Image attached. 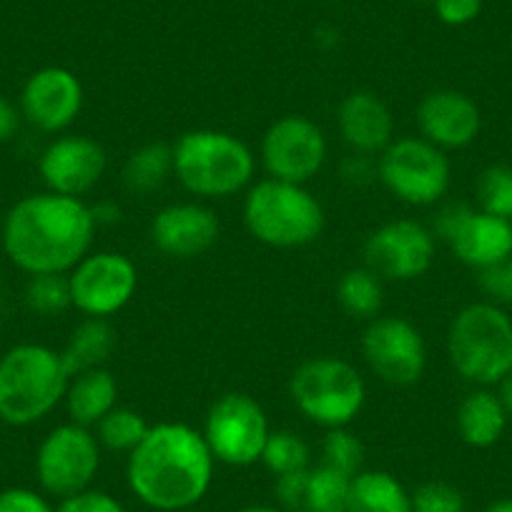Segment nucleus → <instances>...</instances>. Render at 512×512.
Wrapping results in <instances>:
<instances>
[{
    "instance_id": "40",
    "label": "nucleus",
    "mask_w": 512,
    "mask_h": 512,
    "mask_svg": "<svg viewBox=\"0 0 512 512\" xmlns=\"http://www.w3.org/2000/svg\"><path fill=\"white\" fill-rule=\"evenodd\" d=\"M21 116L23 113L8 98L0 96V144L11 141L16 136L18 126H21Z\"/></svg>"
},
{
    "instance_id": "29",
    "label": "nucleus",
    "mask_w": 512,
    "mask_h": 512,
    "mask_svg": "<svg viewBox=\"0 0 512 512\" xmlns=\"http://www.w3.org/2000/svg\"><path fill=\"white\" fill-rule=\"evenodd\" d=\"M262 465L274 477L289 475L312 467V450L294 430H272L262 452Z\"/></svg>"
},
{
    "instance_id": "14",
    "label": "nucleus",
    "mask_w": 512,
    "mask_h": 512,
    "mask_svg": "<svg viewBox=\"0 0 512 512\" xmlns=\"http://www.w3.org/2000/svg\"><path fill=\"white\" fill-rule=\"evenodd\" d=\"M329 146L322 128L307 116L277 118L262 139V164L269 179L307 186L322 171Z\"/></svg>"
},
{
    "instance_id": "3",
    "label": "nucleus",
    "mask_w": 512,
    "mask_h": 512,
    "mask_svg": "<svg viewBox=\"0 0 512 512\" xmlns=\"http://www.w3.org/2000/svg\"><path fill=\"white\" fill-rule=\"evenodd\" d=\"M171 149L174 176L199 199H226L254 184V151L229 131L194 128L186 131Z\"/></svg>"
},
{
    "instance_id": "39",
    "label": "nucleus",
    "mask_w": 512,
    "mask_h": 512,
    "mask_svg": "<svg viewBox=\"0 0 512 512\" xmlns=\"http://www.w3.org/2000/svg\"><path fill=\"white\" fill-rule=\"evenodd\" d=\"M342 176L352 186H367L377 179V161L367 154H352L344 159Z\"/></svg>"
},
{
    "instance_id": "20",
    "label": "nucleus",
    "mask_w": 512,
    "mask_h": 512,
    "mask_svg": "<svg viewBox=\"0 0 512 512\" xmlns=\"http://www.w3.org/2000/svg\"><path fill=\"white\" fill-rule=\"evenodd\" d=\"M337 128L354 154H382L395 141V118L372 91H354L339 103Z\"/></svg>"
},
{
    "instance_id": "43",
    "label": "nucleus",
    "mask_w": 512,
    "mask_h": 512,
    "mask_svg": "<svg viewBox=\"0 0 512 512\" xmlns=\"http://www.w3.org/2000/svg\"><path fill=\"white\" fill-rule=\"evenodd\" d=\"M485 512H512V497H502V500H495Z\"/></svg>"
},
{
    "instance_id": "41",
    "label": "nucleus",
    "mask_w": 512,
    "mask_h": 512,
    "mask_svg": "<svg viewBox=\"0 0 512 512\" xmlns=\"http://www.w3.org/2000/svg\"><path fill=\"white\" fill-rule=\"evenodd\" d=\"M91 214L96 226H111L121 219V209L113 201H98L96 206H91Z\"/></svg>"
},
{
    "instance_id": "12",
    "label": "nucleus",
    "mask_w": 512,
    "mask_h": 512,
    "mask_svg": "<svg viewBox=\"0 0 512 512\" xmlns=\"http://www.w3.org/2000/svg\"><path fill=\"white\" fill-rule=\"evenodd\" d=\"M71 302L86 317L108 319L139 289V269L121 251H91L68 272Z\"/></svg>"
},
{
    "instance_id": "24",
    "label": "nucleus",
    "mask_w": 512,
    "mask_h": 512,
    "mask_svg": "<svg viewBox=\"0 0 512 512\" xmlns=\"http://www.w3.org/2000/svg\"><path fill=\"white\" fill-rule=\"evenodd\" d=\"M113 347H116V332L108 324V319L86 317V322L73 329L61 357L68 374L73 377V374H81L86 369L103 367V362L111 357Z\"/></svg>"
},
{
    "instance_id": "16",
    "label": "nucleus",
    "mask_w": 512,
    "mask_h": 512,
    "mask_svg": "<svg viewBox=\"0 0 512 512\" xmlns=\"http://www.w3.org/2000/svg\"><path fill=\"white\" fill-rule=\"evenodd\" d=\"M83 108V86L73 71L46 66L33 73L21 93V113L43 134L66 131Z\"/></svg>"
},
{
    "instance_id": "4",
    "label": "nucleus",
    "mask_w": 512,
    "mask_h": 512,
    "mask_svg": "<svg viewBox=\"0 0 512 512\" xmlns=\"http://www.w3.org/2000/svg\"><path fill=\"white\" fill-rule=\"evenodd\" d=\"M71 382L61 352L43 344H18L0 357V420L28 427L51 415Z\"/></svg>"
},
{
    "instance_id": "23",
    "label": "nucleus",
    "mask_w": 512,
    "mask_h": 512,
    "mask_svg": "<svg viewBox=\"0 0 512 512\" xmlns=\"http://www.w3.org/2000/svg\"><path fill=\"white\" fill-rule=\"evenodd\" d=\"M344 512H412V495L392 472L362 470L349 482Z\"/></svg>"
},
{
    "instance_id": "27",
    "label": "nucleus",
    "mask_w": 512,
    "mask_h": 512,
    "mask_svg": "<svg viewBox=\"0 0 512 512\" xmlns=\"http://www.w3.org/2000/svg\"><path fill=\"white\" fill-rule=\"evenodd\" d=\"M149 422L144 415L131 407H113L106 417L96 425V440L108 452H131L149 432Z\"/></svg>"
},
{
    "instance_id": "10",
    "label": "nucleus",
    "mask_w": 512,
    "mask_h": 512,
    "mask_svg": "<svg viewBox=\"0 0 512 512\" xmlns=\"http://www.w3.org/2000/svg\"><path fill=\"white\" fill-rule=\"evenodd\" d=\"M101 467V445L88 427L66 422L53 427L36 455V475L48 495L71 497L93 485Z\"/></svg>"
},
{
    "instance_id": "37",
    "label": "nucleus",
    "mask_w": 512,
    "mask_h": 512,
    "mask_svg": "<svg viewBox=\"0 0 512 512\" xmlns=\"http://www.w3.org/2000/svg\"><path fill=\"white\" fill-rule=\"evenodd\" d=\"M480 289L495 304H512V259L480 272Z\"/></svg>"
},
{
    "instance_id": "17",
    "label": "nucleus",
    "mask_w": 512,
    "mask_h": 512,
    "mask_svg": "<svg viewBox=\"0 0 512 512\" xmlns=\"http://www.w3.org/2000/svg\"><path fill=\"white\" fill-rule=\"evenodd\" d=\"M106 164V151L96 139L68 134L46 146L38 171L48 191L81 199L101 181Z\"/></svg>"
},
{
    "instance_id": "15",
    "label": "nucleus",
    "mask_w": 512,
    "mask_h": 512,
    "mask_svg": "<svg viewBox=\"0 0 512 512\" xmlns=\"http://www.w3.org/2000/svg\"><path fill=\"white\" fill-rule=\"evenodd\" d=\"M369 369L392 387H412L427 367V344L420 329L405 317H374L362 334Z\"/></svg>"
},
{
    "instance_id": "11",
    "label": "nucleus",
    "mask_w": 512,
    "mask_h": 512,
    "mask_svg": "<svg viewBox=\"0 0 512 512\" xmlns=\"http://www.w3.org/2000/svg\"><path fill=\"white\" fill-rule=\"evenodd\" d=\"M432 234L467 267L485 272L512 259V221L467 204H447L432 221Z\"/></svg>"
},
{
    "instance_id": "8",
    "label": "nucleus",
    "mask_w": 512,
    "mask_h": 512,
    "mask_svg": "<svg viewBox=\"0 0 512 512\" xmlns=\"http://www.w3.org/2000/svg\"><path fill=\"white\" fill-rule=\"evenodd\" d=\"M377 179L405 204L432 206L450 189V159L422 136H405L379 154Z\"/></svg>"
},
{
    "instance_id": "34",
    "label": "nucleus",
    "mask_w": 512,
    "mask_h": 512,
    "mask_svg": "<svg viewBox=\"0 0 512 512\" xmlns=\"http://www.w3.org/2000/svg\"><path fill=\"white\" fill-rule=\"evenodd\" d=\"M56 512H128L123 502H118L116 497L108 495L103 490H88L78 492V495L63 497L56 505Z\"/></svg>"
},
{
    "instance_id": "36",
    "label": "nucleus",
    "mask_w": 512,
    "mask_h": 512,
    "mask_svg": "<svg viewBox=\"0 0 512 512\" xmlns=\"http://www.w3.org/2000/svg\"><path fill=\"white\" fill-rule=\"evenodd\" d=\"M0 512H56V507L36 490L8 487L0 492Z\"/></svg>"
},
{
    "instance_id": "35",
    "label": "nucleus",
    "mask_w": 512,
    "mask_h": 512,
    "mask_svg": "<svg viewBox=\"0 0 512 512\" xmlns=\"http://www.w3.org/2000/svg\"><path fill=\"white\" fill-rule=\"evenodd\" d=\"M307 470L289 472V475L277 477V485H274V497H277V505L284 512H304V495H307Z\"/></svg>"
},
{
    "instance_id": "25",
    "label": "nucleus",
    "mask_w": 512,
    "mask_h": 512,
    "mask_svg": "<svg viewBox=\"0 0 512 512\" xmlns=\"http://www.w3.org/2000/svg\"><path fill=\"white\" fill-rule=\"evenodd\" d=\"M169 176H174V149L166 144H144L123 166V184L134 194L161 189Z\"/></svg>"
},
{
    "instance_id": "2",
    "label": "nucleus",
    "mask_w": 512,
    "mask_h": 512,
    "mask_svg": "<svg viewBox=\"0 0 512 512\" xmlns=\"http://www.w3.org/2000/svg\"><path fill=\"white\" fill-rule=\"evenodd\" d=\"M96 229L86 201L43 191L26 196L8 211L0 236L11 262L33 277L71 272L91 254Z\"/></svg>"
},
{
    "instance_id": "38",
    "label": "nucleus",
    "mask_w": 512,
    "mask_h": 512,
    "mask_svg": "<svg viewBox=\"0 0 512 512\" xmlns=\"http://www.w3.org/2000/svg\"><path fill=\"white\" fill-rule=\"evenodd\" d=\"M437 18H440L445 26H467V23L475 21L482 11V0H435Z\"/></svg>"
},
{
    "instance_id": "44",
    "label": "nucleus",
    "mask_w": 512,
    "mask_h": 512,
    "mask_svg": "<svg viewBox=\"0 0 512 512\" xmlns=\"http://www.w3.org/2000/svg\"><path fill=\"white\" fill-rule=\"evenodd\" d=\"M236 512H284L279 505H246Z\"/></svg>"
},
{
    "instance_id": "19",
    "label": "nucleus",
    "mask_w": 512,
    "mask_h": 512,
    "mask_svg": "<svg viewBox=\"0 0 512 512\" xmlns=\"http://www.w3.org/2000/svg\"><path fill=\"white\" fill-rule=\"evenodd\" d=\"M219 216L196 201L169 204L156 211L151 221V241L156 249L174 259H194L209 251L219 239Z\"/></svg>"
},
{
    "instance_id": "21",
    "label": "nucleus",
    "mask_w": 512,
    "mask_h": 512,
    "mask_svg": "<svg viewBox=\"0 0 512 512\" xmlns=\"http://www.w3.org/2000/svg\"><path fill=\"white\" fill-rule=\"evenodd\" d=\"M507 422L510 417H507L505 405L490 387H475L457 407V432L465 445L477 447V450L497 445L505 435Z\"/></svg>"
},
{
    "instance_id": "33",
    "label": "nucleus",
    "mask_w": 512,
    "mask_h": 512,
    "mask_svg": "<svg viewBox=\"0 0 512 512\" xmlns=\"http://www.w3.org/2000/svg\"><path fill=\"white\" fill-rule=\"evenodd\" d=\"M412 495V512H465V495L445 480H427Z\"/></svg>"
},
{
    "instance_id": "46",
    "label": "nucleus",
    "mask_w": 512,
    "mask_h": 512,
    "mask_svg": "<svg viewBox=\"0 0 512 512\" xmlns=\"http://www.w3.org/2000/svg\"><path fill=\"white\" fill-rule=\"evenodd\" d=\"M0 229H3V226H0Z\"/></svg>"
},
{
    "instance_id": "42",
    "label": "nucleus",
    "mask_w": 512,
    "mask_h": 512,
    "mask_svg": "<svg viewBox=\"0 0 512 512\" xmlns=\"http://www.w3.org/2000/svg\"><path fill=\"white\" fill-rule=\"evenodd\" d=\"M497 395H500L502 405H505L507 417H510V420H512V372L507 374V377L502 379L500 384H497Z\"/></svg>"
},
{
    "instance_id": "5",
    "label": "nucleus",
    "mask_w": 512,
    "mask_h": 512,
    "mask_svg": "<svg viewBox=\"0 0 512 512\" xmlns=\"http://www.w3.org/2000/svg\"><path fill=\"white\" fill-rule=\"evenodd\" d=\"M452 369L475 387H497L512 372V317L495 302H472L447 329Z\"/></svg>"
},
{
    "instance_id": "31",
    "label": "nucleus",
    "mask_w": 512,
    "mask_h": 512,
    "mask_svg": "<svg viewBox=\"0 0 512 512\" xmlns=\"http://www.w3.org/2000/svg\"><path fill=\"white\" fill-rule=\"evenodd\" d=\"M322 465L332 467V470L342 472L347 477H354L357 472H362L364 445L347 427L327 430L322 440Z\"/></svg>"
},
{
    "instance_id": "9",
    "label": "nucleus",
    "mask_w": 512,
    "mask_h": 512,
    "mask_svg": "<svg viewBox=\"0 0 512 512\" xmlns=\"http://www.w3.org/2000/svg\"><path fill=\"white\" fill-rule=\"evenodd\" d=\"M204 440L216 462L229 467H251L262 462L269 440V417L246 392H226L206 412Z\"/></svg>"
},
{
    "instance_id": "6",
    "label": "nucleus",
    "mask_w": 512,
    "mask_h": 512,
    "mask_svg": "<svg viewBox=\"0 0 512 512\" xmlns=\"http://www.w3.org/2000/svg\"><path fill=\"white\" fill-rule=\"evenodd\" d=\"M244 226L256 241L274 249H299L319 239L324 209L302 184L262 179L246 189Z\"/></svg>"
},
{
    "instance_id": "13",
    "label": "nucleus",
    "mask_w": 512,
    "mask_h": 512,
    "mask_svg": "<svg viewBox=\"0 0 512 512\" xmlns=\"http://www.w3.org/2000/svg\"><path fill=\"white\" fill-rule=\"evenodd\" d=\"M437 254L432 229L415 219H392L364 241V267L387 282H412L430 272Z\"/></svg>"
},
{
    "instance_id": "18",
    "label": "nucleus",
    "mask_w": 512,
    "mask_h": 512,
    "mask_svg": "<svg viewBox=\"0 0 512 512\" xmlns=\"http://www.w3.org/2000/svg\"><path fill=\"white\" fill-rule=\"evenodd\" d=\"M417 126L422 139L442 151L465 149L480 136V106L467 93L440 88L427 93L417 106Z\"/></svg>"
},
{
    "instance_id": "1",
    "label": "nucleus",
    "mask_w": 512,
    "mask_h": 512,
    "mask_svg": "<svg viewBox=\"0 0 512 512\" xmlns=\"http://www.w3.org/2000/svg\"><path fill=\"white\" fill-rule=\"evenodd\" d=\"M216 460L204 432L186 422L151 425L128 452L126 482L141 505L156 512H184L211 490Z\"/></svg>"
},
{
    "instance_id": "22",
    "label": "nucleus",
    "mask_w": 512,
    "mask_h": 512,
    "mask_svg": "<svg viewBox=\"0 0 512 512\" xmlns=\"http://www.w3.org/2000/svg\"><path fill=\"white\" fill-rule=\"evenodd\" d=\"M63 402L71 422L91 430L118 405L116 377L103 367L73 374Z\"/></svg>"
},
{
    "instance_id": "45",
    "label": "nucleus",
    "mask_w": 512,
    "mask_h": 512,
    "mask_svg": "<svg viewBox=\"0 0 512 512\" xmlns=\"http://www.w3.org/2000/svg\"><path fill=\"white\" fill-rule=\"evenodd\" d=\"M420 3H435V0H420Z\"/></svg>"
},
{
    "instance_id": "7",
    "label": "nucleus",
    "mask_w": 512,
    "mask_h": 512,
    "mask_svg": "<svg viewBox=\"0 0 512 512\" xmlns=\"http://www.w3.org/2000/svg\"><path fill=\"white\" fill-rule=\"evenodd\" d=\"M289 395L307 420L334 430L357 420L367 400V387L347 359L312 357L294 369Z\"/></svg>"
},
{
    "instance_id": "32",
    "label": "nucleus",
    "mask_w": 512,
    "mask_h": 512,
    "mask_svg": "<svg viewBox=\"0 0 512 512\" xmlns=\"http://www.w3.org/2000/svg\"><path fill=\"white\" fill-rule=\"evenodd\" d=\"M26 302L38 314H61L73 307L68 274H33L26 287Z\"/></svg>"
},
{
    "instance_id": "28",
    "label": "nucleus",
    "mask_w": 512,
    "mask_h": 512,
    "mask_svg": "<svg viewBox=\"0 0 512 512\" xmlns=\"http://www.w3.org/2000/svg\"><path fill=\"white\" fill-rule=\"evenodd\" d=\"M349 482L352 477L322 465L309 467L307 495H304V512H344L347 510Z\"/></svg>"
},
{
    "instance_id": "26",
    "label": "nucleus",
    "mask_w": 512,
    "mask_h": 512,
    "mask_svg": "<svg viewBox=\"0 0 512 512\" xmlns=\"http://www.w3.org/2000/svg\"><path fill=\"white\" fill-rule=\"evenodd\" d=\"M337 299L354 319H374L382 309V279L367 267H354L339 277Z\"/></svg>"
},
{
    "instance_id": "30",
    "label": "nucleus",
    "mask_w": 512,
    "mask_h": 512,
    "mask_svg": "<svg viewBox=\"0 0 512 512\" xmlns=\"http://www.w3.org/2000/svg\"><path fill=\"white\" fill-rule=\"evenodd\" d=\"M477 209L512 221V169L505 164L487 166L477 179Z\"/></svg>"
}]
</instances>
